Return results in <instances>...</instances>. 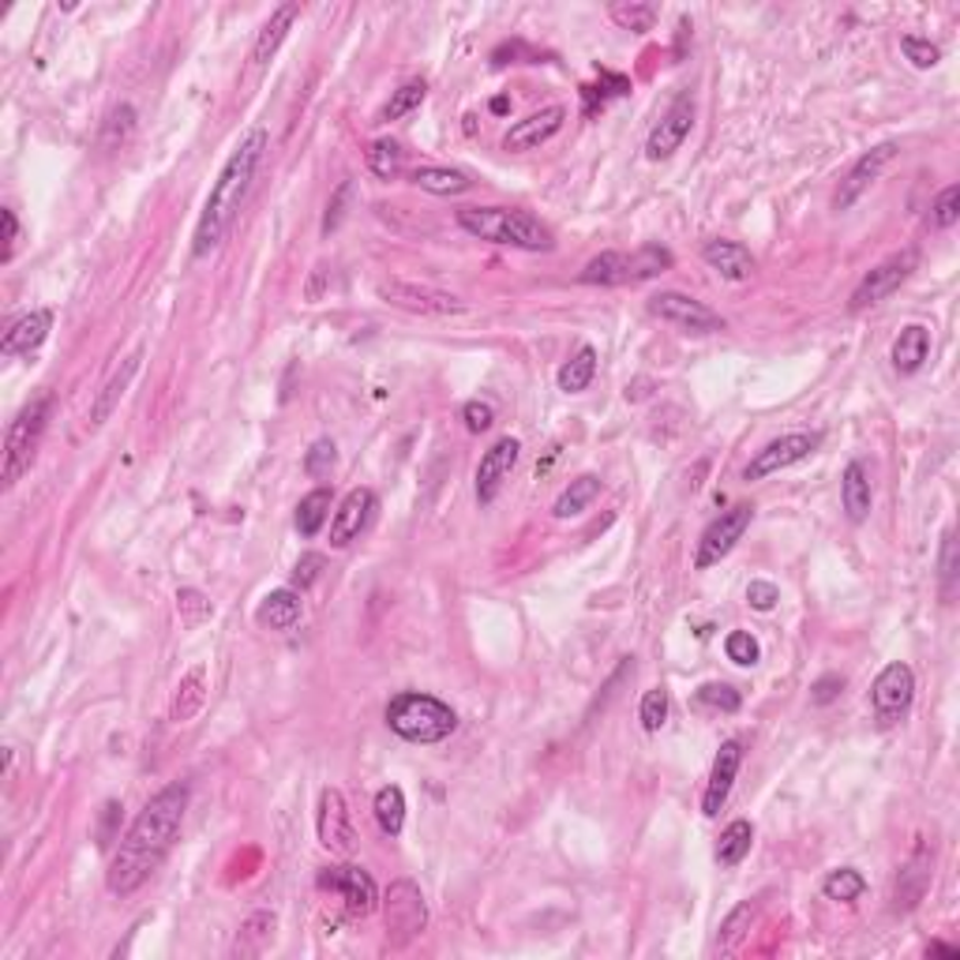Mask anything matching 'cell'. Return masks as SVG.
I'll list each match as a JSON object with an SVG mask.
<instances>
[{
  "label": "cell",
  "instance_id": "30bf717a",
  "mask_svg": "<svg viewBox=\"0 0 960 960\" xmlns=\"http://www.w3.org/2000/svg\"><path fill=\"white\" fill-rule=\"evenodd\" d=\"M650 312L668 327L683 330V335H717V330H725V319L709 304L694 300L679 289H661L657 297H650Z\"/></svg>",
  "mask_w": 960,
  "mask_h": 960
},
{
  "label": "cell",
  "instance_id": "f1b7e54d",
  "mask_svg": "<svg viewBox=\"0 0 960 960\" xmlns=\"http://www.w3.org/2000/svg\"><path fill=\"white\" fill-rule=\"evenodd\" d=\"M841 503H844V515H848L855 526H859V521H867L871 507H874V492H871V473H867V465H863V462L844 465Z\"/></svg>",
  "mask_w": 960,
  "mask_h": 960
},
{
  "label": "cell",
  "instance_id": "60d3db41",
  "mask_svg": "<svg viewBox=\"0 0 960 960\" xmlns=\"http://www.w3.org/2000/svg\"><path fill=\"white\" fill-rule=\"evenodd\" d=\"M424 98H428V83H424V80H410V83H402V87H398V91L391 94V102H387V106H383V113H379V120H402L405 113H413Z\"/></svg>",
  "mask_w": 960,
  "mask_h": 960
},
{
  "label": "cell",
  "instance_id": "816d5d0a",
  "mask_svg": "<svg viewBox=\"0 0 960 960\" xmlns=\"http://www.w3.org/2000/svg\"><path fill=\"white\" fill-rule=\"evenodd\" d=\"M349 196H354V180H341V184L335 188V196H330V203H327V214H323V236H330L341 225Z\"/></svg>",
  "mask_w": 960,
  "mask_h": 960
},
{
  "label": "cell",
  "instance_id": "681fc988",
  "mask_svg": "<svg viewBox=\"0 0 960 960\" xmlns=\"http://www.w3.org/2000/svg\"><path fill=\"white\" fill-rule=\"evenodd\" d=\"M900 50H905V56L911 64H916V68H935L938 61H942V50H938L935 42H930V38H919V34H905L900 38Z\"/></svg>",
  "mask_w": 960,
  "mask_h": 960
},
{
  "label": "cell",
  "instance_id": "7402d4cb",
  "mask_svg": "<svg viewBox=\"0 0 960 960\" xmlns=\"http://www.w3.org/2000/svg\"><path fill=\"white\" fill-rule=\"evenodd\" d=\"M139 368H143V349H136V354H128L117 368H113V376L106 379V387H102L98 398H94V405H91V428H102V424L109 421L113 410H117V405H120V398L128 394L131 379L139 376Z\"/></svg>",
  "mask_w": 960,
  "mask_h": 960
},
{
  "label": "cell",
  "instance_id": "d6986e66",
  "mask_svg": "<svg viewBox=\"0 0 960 960\" xmlns=\"http://www.w3.org/2000/svg\"><path fill=\"white\" fill-rule=\"evenodd\" d=\"M376 507H379V499H376L372 488H354V492H349V496L338 503L335 518H330V548H349V545H354V540L368 529Z\"/></svg>",
  "mask_w": 960,
  "mask_h": 960
},
{
  "label": "cell",
  "instance_id": "9c48e42d",
  "mask_svg": "<svg viewBox=\"0 0 960 960\" xmlns=\"http://www.w3.org/2000/svg\"><path fill=\"white\" fill-rule=\"evenodd\" d=\"M919 267V252L916 249H905V252H893L889 260H882L878 267L863 274V282L852 289V300L848 308L852 312H863V308H874V304H882L886 297H893V293L905 285L911 274H916Z\"/></svg>",
  "mask_w": 960,
  "mask_h": 960
},
{
  "label": "cell",
  "instance_id": "6f0895ef",
  "mask_svg": "<svg viewBox=\"0 0 960 960\" xmlns=\"http://www.w3.org/2000/svg\"><path fill=\"white\" fill-rule=\"evenodd\" d=\"M0 218H4V252H0V260L12 263L15 244H19V218H15L12 207H4V211H0Z\"/></svg>",
  "mask_w": 960,
  "mask_h": 960
},
{
  "label": "cell",
  "instance_id": "e0dca14e",
  "mask_svg": "<svg viewBox=\"0 0 960 960\" xmlns=\"http://www.w3.org/2000/svg\"><path fill=\"white\" fill-rule=\"evenodd\" d=\"M316 833H319V844L338 855H349L354 852V819H349V806H346V795L338 788H323L319 792V811H316Z\"/></svg>",
  "mask_w": 960,
  "mask_h": 960
},
{
  "label": "cell",
  "instance_id": "d4e9b609",
  "mask_svg": "<svg viewBox=\"0 0 960 960\" xmlns=\"http://www.w3.org/2000/svg\"><path fill=\"white\" fill-rule=\"evenodd\" d=\"M930 852L927 848H916V855L905 863V871L897 874V889H893V908L897 911H911L924 900V893L930 886Z\"/></svg>",
  "mask_w": 960,
  "mask_h": 960
},
{
  "label": "cell",
  "instance_id": "5b68a950",
  "mask_svg": "<svg viewBox=\"0 0 960 960\" xmlns=\"http://www.w3.org/2000/svg\"><path fill=\"white\" fill-rule=\"evenodd\" d=\"M672 263L676 260L664 244H642L634 252H601L586 263L578 278L586 285H639L661 278L664 271H672Z\"/></svg>",
  "mask_w": 960,
  "mask_h": 960
},
{
  "label": "cell",
  "instance_id": "7c38bea8",
  "mask_svg": "<svg viewBox=\"0 0 960 960\" xmlns=\"http://www.w3.org/2000/svg\"><path fill=\"white\" fill-rule=\"evenodd\" d=\"M911 698H916V676H911V668L905 661L886 664L871 687L874 717H878L882 725H897L900 717H908Z\"/></svg>",
  "mask_w": 960,
  "mask_h": 960
},
{
  "label": "cell",
  "instance_id": "b9f144b4",
  "mask_svg": "<svg viewBox=\"0 0 960 960\" xmlns=\"http://www.w3.org/2000/svg\"><path fill=\"white\" fill-rule=\"evenodd\" d=\"M957 574H960V559H957V534L946 529L942 534V556H938V582H942V601L953 604L957 597Z\"/></svg>",
  "mask_w": 960,
  "mask_h": 960
},
{
  "label": "cell",
  "instance_id": "db71d44e",
  "mask_svg": "<svg viewBox=\"0 0 960 960\" xmlns=\"http://www.w3.org/2000/svg\"><path fill=\"white\" fill-rule=\"evenodd\" d=\"M327 567V559L319 556V551H304V556L297 559V567H293V586L297 589H308L312 582L319 578V570Z\"/></svg>",
  "mask_w": 960,
  "mask_h": 960
},
{
  "label": "cell",
  "instance_id": "680465c9",
  "mask_svg": "<svg viewBox=\"0 0 960 960\" xmlns=\"http://www.w3.org/2000/svg\"><path fill=\"white\" fill-rule=\"evenodd\" d=\"M604 83H608V87H612V91H608V94H601V106H604L608 98H612V94H626V91H631V83H626L623 75H604ZM597 91H604V87H582V98H586V106H593Z\"/></svg>",
  "mask_w": 960,
  "mask_h": 960
},
{
  "label": "cell",
  "instance_id": "83f0119b",
  "mask_svg": "<svg viewBox=\"0 0 960 960\" xmlns=\"http://www.w3.org/2000/svg\"><path fill=\"white\" fill-rule=\"evenodd\" d=\"M300 19V4H278L271 12V19L267 23H263V31H260V38H255V45H252V64H267L274 53L282 50V42L285 38H289V31H293V23H297Z\"/></svg>",
  "mask_w": 960,
  "mask_h": 960
},
{
  "label": "cell",
  "instance_id": "ee69618b",
  "mask_svg": "<svg viewBox=\"0 0 960 960\" xmlns=\"http://www.w3.org/2000/svg\"><path fill=\"white\" fill-rule=\"evenodd\" d=\"M668 709H672V701H668V690L664 687H653V690H645L642 694V706H639V720H642V728L650 731H661L664 728V720H668Z\"/></svg>",
  "mask_w": 960,
  "mask_h": 960
},
{
  "label": "cell",
  "instance_id": "603a6c76",
  "mask_svg": "<svg viewBox=\"0 0 960 960\" xmlns=\"http://www.w3.org/2000/svg\"><path fill=\"white\" fill-rule=\"evenodd\" d=\"M53 330V312L50 308H34L27 312L23 319H15L12 327L4 330V341H0V354L4 357H27L50 338Z\"/></svg>",
  "mask_w": 960,
  "mask_h": 960
},
{
  "label": "cell",
  "instance_id": "ac0fdd59",
  "mask_svg": "<svg viewBox=\"0 0 960 960\" xmlns=\"http://www.w3.org/2000/svg\"><path fill=\"white\" fill-rule=\"evenodd\" d=\"M518 454H521V443L515 440V435H503V440H496L484 451V458L477 465V499L481 507H492L503 488V481L510 477V470L518 465Z\"/></svg>",
  "mask_w": 960,
  "mask_h": 960
},
{
  "label": "cell",
  "instance_id": "277c9868",
  "mask_svg": "<svg viewBox=\"0 0 960 960\" xmlns=\"http://www.w3.org/2000/svg\"><path fill=\"white\" fill-rule=\"evenodd\" d=\"M383 720L398 739H405V743H421V747L443 743V739L458 728V713L446 706L443 698H435V694H421V690L394 694L383 709Z\"/></svg>",
  "mask_w": 960,
  "mask_h": 960
},
{
  "label": "cell",
  "instance_id": "d590c367",
  "mask_svg": "<svg viewBox=\"0 0 960 960\" xmlns=\"http://www.w3.org/2000/svg\"><path fill=\"white\" fill-rule=\"evenodd\" d=\"M365 161H368V173H372L376 180H394L398 173H402V166H405V150H402V143L398 139H376L372 147H368V155H365Z\"/></svg>",
  "mask_w": 960,
  "mask_h": 960
},
{
  "label": "cell",
  "instance_id": "ba28073f",
  "mask_svg": "<svg viewBox=\"0 0 960 960\" xmlns=\"http://www.w3.org/2000/svg\"><path fill=\"white\" fill-rule=\"evenodd\" d=\"M376 297L391 308L413 312V316H462L465 300L454 297L446 289H435V285H416V282H402V278H383L376 285Z\"/></svg>",
  "mask_w": 960,
  "mask_h": 960
},
{
  "label": "cell",
  "instance_id": "94428289",
  "mask_svg": "<svg viewBox=\"0 0 960 960\" xmlns=\"http://www.w3.org/2000/svg\"><path fill=\"white\" fill-rule=\"evenodd\" d=\"M930 953H946V957H960V953H957V949H953V946H942V942H935V946H930Z\"/></svg>",
  "mask_w": 960,
  "mask_h": 960
},
{
  "label": "cell",
  "instance_id": "4fadbf2b",
  "mask_svg": "<svg viewBox=\"0 0 960 960\" xmlns=\"http://www.w3.org/2000/svg\"><path fill=\"white\" fill-rule=\"evenodd\" d=\"M819 446H822V432H788V435H781V440L766 443L762 451H758L755 458L747 462L743 481H766V477H773V473L788 470V465L811 458V454L819 451Z\"/></svg>",
  "mask_w": 960,
  "mask_h": 960
},
{
  "label": "cell",
  "instance_id": "c3c4849f",
  "mask_svg": "<svg viewBox=\"0 0 960 960\" xmlns=\"http://www.w3.org/2000/svg\"><path fill=\"white\" fill-rule=\"evenodd\" d=\"M177 612H180V623H184V626H199L203 620H211L214 608H211V601H207L203 593H199V589H180V593H177Z\"/></svg>",
  "mask_w": 960,
  "mask_h": 960
},
{
  "label": "cell",
  "instance_id": "44dd1931",
  "mask_svg": "<svg viewBox=\"0 0 960 960\" xmlns=\"http://www.w3.org/2000/svg\"><path fill=\"white\" fill-rule=\"evenodd\" d=\"M563 125H567V109L563 106H545L540 113H529L526 120H515L507 136H503V147L515 150V155H521V150H537L540 143L559 136V128H563Z\"/></svg>",
  "mask_w": 960,
  "mask_h": 960
},
{
  "label": "cell",
  "instance_id": "6da1fadb",
  "mask_svg": "<svg viewBox=\"0 0 960 960\" xmlns=\"http://www.w3.org/2000/svg\"><path fill=\"white\" fill-rule=\"evenodd\" d=\"M188 800H192V792H188L184 781H173L150 795L109 859L106 886L113 897H131L166 863V855L173 852L180 836V825H184Z\"/></svg>",
  "mask_w": 960,
  "mask_h": 960
},
{
  "label": "cell",
  "instance_id": "836d02e7",
  "mask_svg": "<svg viewBox=\"0 0 960 960\" xmlns=\"http://www.w3.org/2000/svg\"><path fill=\"white\" fill-rule=\"evenodd\" d=\"M750 844H755V825H750L747 819L728 822L725 833H720V841H717V863L720 867H739V863L747 859Z\"/></svg>",
  "mask_w": 960,
  "mask_h": 960
},
{
  "label": "cell",
  "instance_id": "cb8c5ba5",
  "mask_svg": "<svg viewBox=\"0 0 960 960\" xmlns=\"http://www.w3.org/2000/svg\"><path fill=\"white\" fill-rule=\"evenodd\" d=\"M701 260H706L725 282H750V274L758 267L750 249H743L739 241H720V236L701 244Z\"/></svg>",
  "mask_w": 960,
  "mask_h": 960
},
{
  "label": "cell",
  "instance_id": "7a4b0ae2",
  "mask_svg": "<svg viewBox=\"0 0 960 960\" xmlns=\"http://www.w3.org/2000/svg\"><path fill=\"white\" fill-rule=\"evenodd\" d=\"M267 147H271V136L263 125H252L241 139H236V147L230 150V158H225L222 173H218V180L211 184L203 214H199V222H196V236H192L196 260H207V255L230 236L236 214H241L244 199H249V192H252V180H255V173H260Z\"/></svg>",
  "mask_w": 960,
  "mask_h": 960
},
{
  "label": "cell",
  "instance_id": "4dcf8cb0",
  "mask_svg": "<svg viewBox=\"0 0 960 960\" xmlns=\"http://www.w3.org/2000/svg\"><path fill=\"white\" fill-rule=\"evenodd\" d=\"M597 496H601V477H597V473H582V477L570 481L567 488L559 492V499L551 503V518H559V521L578 518L582 510L593 507Z\"/></svg>",
  "mask_w": 960,
  "mask_h": 960
},
{
  "label": "cell",
  "instance_id": "11a10c76",
  "mask_svg": "<svg viewBox=\"0 0 960 960\" xmlns=\"http://www.w3.org/2000/svg\"><path fill=\"white\" fill-rule=\"evenodd\" d=\"M777 601H781V589H777L773 582H750L747 586V604L755 608V612H773Z\"/></svg>",
  "mask_w": 960,
  "mask_h": 960
},
{
  "label": "cell",
  "instance_id": "d6a6232c",
  "mask_svg": "<svg viewBox=\"0 0 960 960\" xmlns=\"http://www.w3.org/2000/svg\"><path fill=\"white\" fill-rule=\"evenodd\" d=\"M593 376H597V349L593 346H582L574 357L563 360V368H559L556 383H559V391H563V394H582V391H589Z\"/></svg>",
  "mask_w": 960,
  "mask_h": 960
},
{
  "label": "cell",
  "instance_id": "8d00e7d4",
  "mask_svg": "<svg viewBox=\"0 0 960 960\" xmlns=\"http://www.w3.org/2000/svg\"><path fill=\"white\" fill-rule=\"evenodd\" d=\"M330 518V488H312L308 496L297 503V534L300 537H316L323 529V521Z\"/></svg>",
  "mask_w": 960,
  "mask_h": 960
},
{
  "label": "cell",
  "instance_id": "1f68e13d",
  "mask_svg": "<svg viewBox=\"0 0 960 960\" xmlns=\"http://www.w3.org/2000/svg\"><path fill=\"white\" fill-rule=\"evenodd\" d=\"M413 184L432 196H465L473 188V180L465 177L462 169H451V166H421L413 173Z\"/></svg>",
  "mask_w": 960,
  "mask_h": 960
},
{
  "label": "cell",
  "instance_id": "7dc6e473",
  "mask_svg": "<svg viewBox=\"0 0 960 960\" xmlns=\"http://www.w3.org/2000/svg\"><path fill=\"white\" fill-rule=\"evenodd\" d=\"M694 701L706 709H717V713H736L739 706H743L739 690L728 687V683H706V687H698V694H694Z\"/></svg>",
  "mask_w": 960,
  "mask_h": 960
},
{
  "label": "cell",
  "instance_id": "9a60e30c",
  "mask_svg": "<svg viewBox=\"0 0 960 960\" xmlns=\"http://www.w3.org/2000/svg\"><path fill=\"white\" fill-rule=\"evenodd\" d=\"M319 889L338 893L354 919L372 916V911L379 908V889H376L372 874H368L365 867H327L319 874Z\"/></svg>",
  "mask_w": 960,
  "mask_h": 960
},
{
  "label": "cell",
  "instance_id": "f5cc1de1",
  "mask_svg": "<svg viewBox=\"0 0 960 960\" xmlns=\"http://www.w3.org/2000/svg\"><path fill=\"white\" fill-rule=\"evenodd\" d=\"M462 421H465V428H470V432H488L492 424H496V410H492L488 402H481V398H473V402H465L462 405Z\"/></svg>",
  "mask_w": 960,
  "mask_h": 960
},
{
  "label": "cell",
  "instance_id": "ffe728a7",
  "mask_svg": "<svg viewBox=\"0 0 960 960\" xmlns=\"http://www.w3.org/2000/svg\"><path fill=\"white\" fill-rule=\"evenodd\" d=\"M739 766H743V743H739V739H728V743H720L717 758H713V773H709L706 795H701V814H706V819H717L720 806L728 803Z\"/></svg>",
  "mask_w": 960,
  "mask_h": 960
},
{
  "label": "cell",
  "instance_id": "bcb514c9",
  "mask_svg": "<svg viewBox=\"0 0 960 960\" xmlns=\"http://www.w3.org/2000/svg\"><path fill=\"white\" fill-rule=\"evenodd\" d=\"M725 653L731 664H739V668H755L758 657H762V645H758V639L750 631H731L725 639Z\"/></svg>",
  "mask_w": 960,
  "mask_h": 960
},
{
  "label": "cell",
  "instance_id": "f907efd6",
  "mask_svg": "<svg viewBox=\"0 0 960 960\" xmlns=\"http://www.w3.org/2000/svg\"><path fill=\"white\" fill-rule=\"evenodd\" d=\"M335 443L330 440H316L312 443V451L304 454V473H308V477H327L330 470H335Z\"/></svg>",
  "mask_w": 960,
  "mask_h": 960
},
{
  "label": "cell",
  "instance_id": "9f6ffc18",
  "mask_svg": "<svg viewBox=\"0 0 960 960\" xmlns=\"http://www.w3.org/2000/svg\"><path fill=\"white\" fill-rule=\"evenodd\" d=\"M841 690H844V679H841V676H822V679L811 687V701H814V706H830V701H833Z\"/></svg>",
  "mask_w": 960,
  "mask_h": 960
},
{
  "label": "cell",
  "instance_id": "f35d334b",
  "mask_svg": "<svg viewBox=\"0 0 960 960\" xmlns=\"http://www.w3.org/2000/svg\"><path fill=\"white\" fill-rule=\"evenodd\" d=\"M822 893L825 900H836V905H852L867 893V878H863L855 867H841V871H830L822 882Z\"/></svg>",
  "mask_w": 960,
  "mask_h": 960
},
{
  "label": "cell",
  "instance_id": "52a82bcc",
  "mask_svg": "<svg viewBox=\"0 0 960 960\" xmlns=\"http://www.w3.org/2000/svg\"><path fill=\"white\" fill-rule=\"evenodd\" d=\"M383 919H387V942L398 949L410 946L428 927V905H424L421 886L410 878H398L394 886L383 893Z\"/></svg>",
  "mask_w": 960,
  "mask_h": 960
},
{
  "label": "cell",
  "instance_id": "4316f807",
  "mask_svg": "<svg viewBox=\"0 0 960 960\" xmlns=\"http://www.w3.org/2000/svg\"><path fill=\"white\" fill-rule=\"evenodd\" d=\"M203 701H207V668L196 664V668H188L184 676H180L173 698H169V720H173V725H188V720H196V713L203 709Z\"/></svg>",
  "mask_w": 960,
  "mask_h": 960
},
{
  "label": "cell",
  "instance_id": "ab89813d",
  "mask_svg": "<svg viewBox=\"0 0 960 960\" xmlns=\"http://www.w3.org/2000/svg\"><path fill=\"white\" fill-rule=\"evenodd\" d=\"M755 916H758V900H743L739 908L728 911V919L720 924V935H717V949H720V953H728V949L747 935L750 924H755Z\"/></svg>",
  "mask_w": 960,
  "mask_h": 960
},
{
  "label": "cell",
  "instance_id": "8fae6325",
  "mask_svg": "<svg viewBox=\"0 0 960 960\" xmlns=\"http://www.w3.org/2000/svg\"><path fill=\"white\" fill-rule=\"evenodd\" d=\"M750 518H755V507H750V503H736L731 510H720V518H713L706 526V534H701V540H698L694 567L698 570L717 567L720 559L743 540V534L750 529Z\"/></svg>",
  "mask_w": 960,
  "mask_h": 960
},
{
  "label": "cell",
  "instance_id": "91938a15",
  "mask_svg": "<svg viewBox=\"0 0 960 960\" xmlns=\"http://www.w3.org/2000/svg\"><path fill=\"white\" fill-rule=\"evenodd\" d=\"M327 274H330L327 267H316V271H312V282H308V300H312V304H316V300L323 297V282H327Z\"/></svg>",
  "mask_w": 960,
  "mask_h": 960
},
{
  "label": "cell",
  "instance_id": "5bb4252c",
  "mask_svg": "<svg viewBox=\"0 0 960 960\" xmlns=\"http://www.w3.org/2000/svg\"><path fill=\"white\" fill-rule=\"evenodd\" d=\"M897 155H900V147H897V143H893V139H889V143H878V147H871V150H863V155L852 161L848 173H844L841 188H836V196H833V207H836V211H848V207L859 203V199L874 188V180H878L882 173H886V166H889V161L897 158Z\"/></svg>",
  "mask_w": 960,
  "mask_h": 960
},
{
  "label": "cell",
  "instance_id": "7bdbcfd3",
  "mask_svg": "<svg viewBox=\"0 0 960 960\" xmlns=\"http://www.w3.org/2000/svg\"><path fill=\"white\" fill-rule=\"evenodd\" d=\"M131 131H136V109L117 106L106 117V125H102V147H109V150L125 147V143L131 139Z\"/></svg>",
  "mask_w": 960,
  "mask_h": 960
},
{
  "label": "cell",
  "instance_id": "3957f363",
  "mask_svg": "<svg viewBox=\"0 0 960 960\" xmlns=\"http://www.w3.org/2000/svg\"><path fill=\"white\" fill-rule=\"evenodd\" d=\"M458 225L477 241L507 244V249L521 252H551L556 236L537 214L518 211V207H462Z\"/></svg>",
  "mask_w": 960,
  "mask_h": 960
},
{
  "label": "cell",
  "instance_id": "f546056e",
  "mask_svg": "<svg viewBox=\"0 0 960 960\" xmlns=\"http://www.w3.org/2000/svg\"><path fill=\"white\" fill-rule=\"evenodd\" d=\"M300 593L297 589H274V593L263 597L260 612H255V620H260L263 626H271V631H293V626L300 623Z\"/></svg>",
  "mask_w": 960,
  "mask_h": 960
},
{
  "label": "cell",
  "instance_id": "2e32d148",
  "mask_svg": "<svg viewBox=\"0 0 960 960\" xmlns=\"http://www.w3.org/2000/svg\"><path fill=\"white\" fill-rule=\"evenodd\" d=\"M690 128H694V98L687 91V94H679V98L668 106V113H664L657 125H653L650 139H645V158H650V161L672 158L683 143H687Z\"/></svg>",
  "mask_w": 960,
  "mask_h": 960
},
{
  "label": "cell",
  "instance_id": "f6af8a7d",
  "mask_svg": "<svg viewBox=\"0 0 960 960\" xmlns=\"http://www.w3.org/2000/svg\"><path fill=\"white\" fill-rule=\"evenodd\" d=\"M960 218V184H946L930 203V225L935 230H953Z\"/></svg>",
  "mask_w": 960,
  "mask_h": 960
},
{
  "label": "cell",
  "instance_id": "e575fe53",
  "mask_svg": "<svg viewBox=\"0 0 960 960\" xmlns=\"http://www.w3.org/2000/svg\"><path fill=\"white\" fill-rule=\"evenodd\" d=\"M376 822L379 830H383V836H402L405 830V792L398 784H387L376 792Z\"/></svg>",
  "mask_w": 960,
  "mask_h": 960
},
{
  "label": "cell",
  "instance_id": "74e56055",
  "mask_svg": "<svg viewBox=\"0 0 960 960\" xmlns=\"http://www.w3.org/2000/svg\"><path fill=\"white\" fill-rule=\"evenodd\" d=\"M608 15H612V23L623 27V31L645 34V31H653V23L661 19V8L657 4H639V0H615V4L608 8Z\"/></svg>",
  "mask_w": 960,
  "mask_h": 960
},
{
  "label": "cell",
  "instance_id": "8992f818",
  "mask_svg": "<svg viewBox=\"0 0 960 960\" xmlns=\"http://www.w3.org/2000/svg\"><path fill=\"white\" fill-rule=\"evenodd\" d=\"M50 413H53V398L50 394H38L23 410L15 413V421L8 424L4 432V488H15L19 477L31 470L34 454H38V443L45 435V424H50Z\"/></svg>",
  "mask_w": 960,
  "mask_h": 960
},
{
  "label": "cell",
  "instance_id": "484cf974",
  "mask_svg": "<svg viewBox=\"0 0 960 960\" xmlns=\"http://www.w3.org/2000/svg\"><path fill=\"white\" fill-rule=\"evenodd\" d=\"M927 357H930V330L924 323H908L889 349L893 368H897L900 376H916L919 368L927 365Z\"/></svg>",
  "mask_w": 960,
  "mask_h": 960
}]
</instances>
